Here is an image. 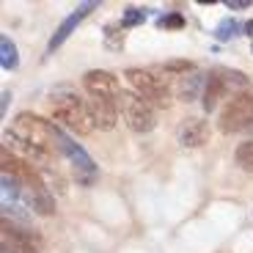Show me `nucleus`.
<instances>
[{
	"label": "nucleus",
	"instance_id": "obj_12",
	"mask_svg": "<svg viewBox=\"0 0 253 253\" xmlns=\"http://www.w3.org/2000/svg\"><path fill=\"white\" fill-rule=\"evenodd\" d=\"M3 140H6V149H14V152H19L25 163H31V160H33V163H50V160H52V154L42 152V149H36V146L25 143V140H19L17 135L11 132V129H6V132H3Z\"/></svg>",
	"mask_w": 253,
	"mask_h": 253
},
{
	"label": "nucleus",
	"instance_id": "obj_2",
	"mask_svg": "<svg viewBox=\"0 0 253 253\" xmlns=\"http://www.w3.org/2000/svg\"><path fill=\"white\" fill-rule=\"evenodd\" d=\"M50 113L58 124L69 126L72 132L77 135H88L94 129V121L88 116V108H85V102L77 99L72 94H61V96H52L50 99Z\"/></svg>",
	"mask_w": 253,
	"mask_h": 253
},
{
	"label": "nucleus",
	"instance_id": "obj_10",
	"mask_svg": "<svg viewBox=\"0 0 253 253\" xmlns=\"http://www.w3.org/2000/svg\"><path fill=\"white\" fill-rule=\"evenodd\" d=\"M231 94V85H228L226 80V72H215V75L207 77V88H204V110L207 113H212V110L217 108V102L223 99V96Z\"/></svg>",
	"mask_w": 253,
	"mask_h": 253
},
{
	"label": "nucleus",
	"instance_id": "obj_9",
	"mask_svg": "<svg viewBox=\"0 0 253 253\" xmlns=\"http://www.w3.org/2000/svg\"><path fill=\"white\" fill-rule=\"evenodd\" d=\"M91 8H96V3H83V6H77V8H75V14H69V17L63 19L61 25H58V31L52 33V39H50V44H47V50H50V52H52V50H58V47H61L63 42H66V39H69L72 33H75V28L80 25L83 19H85V17L91 14Z\"/></svg>",
	"mask_w": 253,
	"mask_h": 253
},
{
	"label": "nucleus",
	"instance_id": "obj_21",
	"mask_svg": "<svg viewBox=\"0 0 253 253\" xmlns=\"http://www.w3.org/2000/svg\"><path fill=\"white\" fill-rule=\"evenodd\" d=\"M8 99H11V94H8V91H6V94H3V108H0V110H3V113H6V108H8Z\"/></svg>",
	"mask_w": 253,
	"mask_h": 253
},
{
	"label": "nucleus",
	"instance_id": "obj_8",
	"mask_svg": "<svg viewBox=\"0 0 253 253\" xmlns=\"http://www.w3.org/2000/svg\"><path fill=\"white\" fill-rule=\"evenodd\" d=\"M85 108L96 129H113L116 126V102L102 99V96H85Z\"/></svg>",
	"mask_w": 253,
	"mask_h": 253
},
{
	"label": "nucleus",
	"instance_id": "obj_19",
	"mask_svg": "<svg viewBox=\"0 0 253 253\" xmlns=\"http://www.w3.org/2000/svg\"><path fill=\"white\" fill-rule=\"evenodd\" d=\"M146 19V14L140 11V8H126L124 11V28H132V25H138V22H143Z\"/></svg>",
	"mask_w": 253,
	"mask_h": 253
},
{
	"label": "nucleus",
	"instance_id": "obj_6",
	"mask_svg": "<svg viewBox=\"0 0 253 253\" xmlns=\"http://www.w3.org/2000/svg\"><path fill=\"white\" fill-rule=\"evenodd\" d=\"M253 129V94H240L220 113V132H245Z\"/></svg>",
	"mask_w": 253,
	"mask_h": 253
},
{
	"label": "nucleus",
	"instance_id": "obj_22",
	"mask_svg": "<svg viewBox=\"0 0 253 253\" xmlns=\"http://www.w3.org/2000/svg\"><path fill=\"white\" fill-rule=\"evenodd\" d=\"M245 33H248V36H253V22H248V25H245Z\"/></svg>",
	"mask_w": 253,
	"mask_h": 253
},
{
	"label": "nucleus",
	"instance_id": "obj_11",
	"mask_svg": "<svg viewBox=\"0 0 253 253\" xmlns=\"http://www.w3.org/2000/svg\"><path fill=\"white\" fill-rule=\"evenodd\" d=\"M3 253H39L31 237L22 234L19 228H14L8 223V217L3 220Z\"/></svg>",
	"mask_w": 253,
	"mask_h": 253
},
{
	"label": "nucleus",
	"instance_id": "obj_3",
	"mask_svg": "<svg viewBox=\"0 0 253 253\" xmlns=\"http://www.w3.org/2000/svg\"><path fill=\"white\" fill-rule=\"evenodd\" d=\"M132 91L138 96H143L149 105H157V108H168V102H171V88H168V83L163 80V75L157 72H149V69H126L124 72Z\"/></svg>",
	"mask_w": 253,
	"mask_h": 253
},
{
	"label": "nucleus",
	"instance_id": "obj_1",
	"mask_svg": "<svg viewBox=\"0 0 253 253\" xmlns=\"http://www.w3.org/2000/svg\"><path fill=\"white\" fill-rule=\"evenodd\" d=\"M11 132L17 135L19 140L36 146V149L52 154V157H55V152L61 149V146H58V138H55V124L39 119V116H33V113H19L17 119H14Z\"/></svg>",
	"mask_w": 253,
	"mask_h": 253
},
{
	"label": "nucleus",
	"instance_id": "obj_14",
	"mask_svg": "<svg viewBox=\"0 0 253 253\" xmlns=\"http://www.w3.org/2000/svg\"><path fill=\"white\" fill-rule=\"evenodd\" d=\"M207 138H209V126L204 119H190L179 129V143L182 146H201Z\"/></svg>",
	"mask_w": 253,
	"mask_h": 253
},
{
	"label": "nucleus",
	"instance_id": "obj_7",
	"mask_svg": "<svg viewBox=\"0 0 253 253\" xmlns=\"http://www.w3.org/2000/svg\"><path fill=\"white\" fill-rule=\"evenodd\" d=\"M83 85L91 96H102V99H110V102H119L124 91L119 88V80H116L110 72H102V69H94L83 77Z\"/></svg>",
	"mask_w": 253,
	"mask_h": 253
},
{
	"label": "nucleus",
	"instance_id": "obj_5",
	"mask_svg": "<svg viewBox=\"0 0 253 253\" xmlns=\"http://www.w3.org/2000/svg\"><path fill=\"white\" fill-rule=\"evenodd\" d=\"M119 105H121V116H124L126 126H129L132 132H152L154 129L157 119H154L152 105H149L143 96H138L135 91H124Z\"/></svg>",
	"mask_w": 253,
	"mask_h": 253
},
{
	"label": "nucleus",
	"instance_id": "obj_13",
	"mask_svg": "<svg viewBox=\"0 0 253 253\" xmlns=\"http://www.w3.org/2000/svg\"><path fill=\"white\" fill-rule=\"evenodd\" d=\"M201 88H204L201 72L193 69V72H187V75H179V80H176V96L182 102H193L196 96H204Z\"/></svg>",
	"mask_w": 253,
	"mask_h": 253
},
{
	"label": "nucleus",
	"instance_id": "obj_16",
	"mask_svg": "<svg viewBox=\"0 0 253 253\" xmlns=\"http://www.w3.org/2000/svg\"><path fill=\"white\" fill-rule=\"evenodd\" d=\"M237 163H240L242 171L253 173V140H248V143H242L240 149H237Z\"/></svg>",
	"mask_w": 253,
	"mask_h": 253
},
{
	"label": "nucleus",
	"instance_id": "obj_20",
	"mask_svg": "<svg viewBox=\"0 0 253 253\" xmlns=\"http://www.w3.org/2000/svg\"><path fill=\"white\" fill-rule=\"evenodd\" d=\"M226 8H237L240 11V8H251V3L248 0H226Z\"/></svg>",
	"mask_w": 253,
	"mask_h": 253
},
{
	"label": "nucleus",
	"instance_id": "obj_15",
	"mask_svg": "<svg viewBox=\"0 0 253 253\" xmlns=\"http://www.w3.org/2000/svg\"><path fill=\"white\" fill-rule=\"evenodd\" d=\"M17 63H19V55L14 42L8 36H0V66L8 72V69H17Z\"/></svg>",
	"mask_w": 253,
	"mask_h": 253
},
{
	"label": "nucleus",
	"instance_id": "obj_4",
	"mask_svg": "<svg viewBox=\"0 0 253 253\" xmlns=\"http://www.w3.org/2000/svg\"><path fill=\"white\" fill-rule=\"evenodd\" d=\"M55 138H58V146H61V152L66 154V160L72 163V171H75V179L83 184V187H88V184L96 182V163L91 160V154L83 149L77 140H72L69 135L63 132L61 126L55 124Z\"/></svg>",
	"mask_w": 253,
	"mask_h": 253
},
{
	"label": "nucleus",
	"instance_id": "obj_17",
	"mask_svg": "<svg viewBox=\"0 0 253 253\" xmlns=\"http://www.w3.org/2000/svg\"><path fill=\"white\" fill-rule=\"evenodd\" d=\"M237 28H240V25H237L234 19H223L220 25H217L215 36L220 39V42H226V39H234V36H237Z\"/></svg>",
	"mask_w": 253,
	"mask_h": 253
},
{
	"label": "nucleus",
	"instance_id": "obj_18",
	"mask_svg": "<svg viewBox=\"0 0 253 253\" xmlns=\"http://www.w3.org/2000/svg\"><path fill=\"white\" fill-rule=\"evenodd\" d=\"M160 28H163V31H176V28H184V17H182V14L160 17Z\"/></svg>",
	"mask_w": 253,
	"mask_h": 253
}]
</instances>
